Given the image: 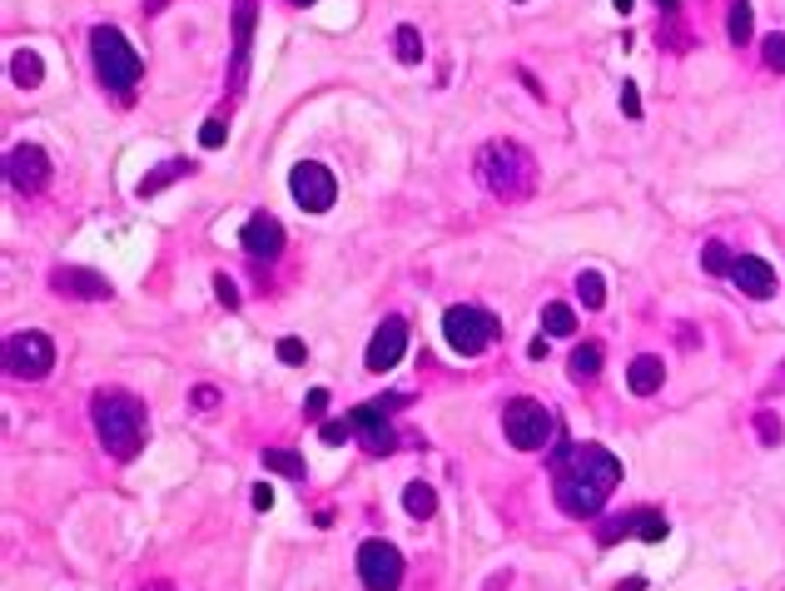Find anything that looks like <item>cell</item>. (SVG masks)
<instances>
[{"instance_id":"cell-1","label":"cell","mask_w":785,"mask_h":591,"mask_svg":"<svg viewBox=\"0 0 785 591\" xmlns=\"http://www.w3.org/2000/svg\"><path fill=\"white\" fill-rule=\"evenodd\" d=\"M622 482V463L602 442H557L552 452V497L567 517H597L606 507V497Z\"/></svg>"},{"instance_id":"cell-2","label":"cell","mask_w":785,"mask_h":591,"mask_svg":"<svg viewBox=\"0 0 785 591\" xmlns=\"http://www.w3.org/2000/svg\"><path fill=\"white\" fill-rule=\"evenodd\" d=\"M90 418H95V432H100V442H105V452L109 457H119V463H129V457L144 448L150 422H144V403L140 398H129V393H119V387L95 393V398H90Z\"/></svg>"},{"instance_id":"cell-3","label":"cell","mask_w":785,"mask_h":591,"mask_svg":"<svg viewBox=\"0 0 785 591\" xmlns=\"http://www.w3.org/2000/svg\"><path fill=\"white\" fill-rule=\"evenodd\" d=\"M477 179L497 199H528L532 184H537V164L517 140H487L483 154H477Z\"/></svg>"},{"instance_id":"cell-4","label":"cell","mask_w":785,"mask_h":591,"mask_svg":"<svg viewBox=\"0 0 785 591\" xmlns=\"http://www.w3.org/2000/svg\"><path fill=\"white\" fill-rule=\"evenodd\" d=\"M90 55H95V75H100V85L105 90L129 95V90L140 85L144 60H140V50L115 30V25H95V30H90Z\"/></svg>"},{"instance_id":"cell-5","label":"cell","mask_w":785,"mask_h":591,"mask_svg":"<svg viewBox=\"0 0 785 591\" xmlns=\"http://www.w3.org/2000/svg\"><path fill=\"white\" fill-rule=\"evenodd\" d=\"M502 432H507V442H512V448L542 452L547 442H557V418H552L537 398H512L502 408Z\"/></svg>"},{"instance_id":"cell-6","label":"cell","mask_w":785,"mask_h":591,"mask_svg":"<svg viewBox=\"0 0 785 591\" xmlns=\"http://www.w3.org/2000/svg\"><path fill=\"white\" fill-rule=\"evenodd\" d=\"M442 338H448L452 353H463V358H483L487 348H493L497 338V318L483 309H473V303H458V309L442 313Z\"/></svg>"},{"instance_id":"cell-7","label":"cell","mask_w":785,"mask_h":591,"mask_svg":"<svg viewBox=\"0 0 785 591\" xmlns=\"http://www.w3.org/2000/svg\"><path fill=\"white\" fill-rule=\"evenodd\" d=\"M50 368H55V343H50V334H40V328H25V334H11V338H5V373H11V378L40 383V378H50Z\"/></svg>"},{"instance_id":"cell-8","label":"cell","mask_w":785,"mask_h":591,"mask_svg":"<svg viewBox=\"0 0 785 591\" xmlns=\"http://www.w3.org/2000/svg\"><path fill=\"white\" fill-rule=\"evenodd\" d=\"M289 189H293V204H299L303 214H328V209H334V199H338V179H334V169H328V164H318V160L293 164Z\"/></svg>"},{"instance_id":"cell-9","label":"cell","mask_w":785,"mask_h":591,"mask_svg":"<svg viewBox=\"0 0 785 591\" xmlns=\"http://www.w3.org/2000/svg\"><path fill=\"white\" fill-rule=\"evenodd\" d=\"M358 577L368 591H398L403 587V552L393 542H363L358 547Z\"/></svg>"},{"instance_id":"cell-10","label":"cell","mask_w":785,"mask_h":591,"mask_svg":"<svg viewBox=\"0 0 785 591\" xmlns=\"http://www.w3.org/2000/svg\"><path fill=\"white\" fill-rule=\"evenodd\" d=\"M348 422H353V438L363 442L368 457H388V452L398 448V432H393V422H388L383 403H363V408H353L348 413Z\"/></svg>"},{"instance_id":"cell-11","label":"cell","mask_w":785,"mask_h":591,"mask_svg":"<svg viewBox=\"0 0 785 591\" xmlns=\"http://www.w3.org/2000/svg\"><path fill=\"white\" fill-rule=\"evenodd\" d=\"M5 179H11V189H21V194H40L45 184H50V154H45L40 144H15V150L5 154Z\"/></svg>"},{"instance_id":"cell-12","label":"cell","mask_w":785,"mask_h":591,"mask_svg":"<svg viewBox=\"0 0 785 591\" xmlns=\"http://www.w3.org/2000/svg\"><path fill=\"white\" fill-rule=\"evenodd\" d=\"M50 289L60 293V299H75V303H105L109 293V279L95 269H80V264H60V269H50Z\"/></svg>"},{"instance_id":"cell-13","label":"cell","mask_w":785,"mask_h":591,"mask_svg":"<svg viewBox=\"0 0 785 591\" xmlns=\"http://www.w3.org/2000/svg\"><path fill=\"white\" fill-rule=\"evenodd\" d=\"M403 348H408V323H403L398 313H388V318L373 328V338H368V353H363L368 373H388V368L403 358Z\"/></svg>"},{"instance_id":"cell-14","label":"cell","mask_w":785,"mask_h":591,"mask_svg":"<svg viewBox=\"0 0 785 591\" xmlns=\"http://www.w3.org/2000/svg\"><path fill=\"white\" fill-rule=\"evenodd\" d=\"M667 517L661 512H626V517H616V522H606L602 527V547H616L622 537H636V542H667Z\"/></svg>"},{"instance_id":"cell-15","label":"cell","mask_w":785,"mask_h":591,"mask_svg":"<svg viewBox=\"0 0 785 591\" xmlns=\"http://www.w3.org/2000/svg\"><path fill=\"white\" fill-rule=\"evenodd\" d=\"M249 45H254V0H234V65H229V95L244 90Z\"/></svg>"},{"instance_id":"cell-16","label":"cell","mask_w":785,"mask_h":591,"mask_svg":"<svg viewBox=\"0 0 785 591\" xmlns=\"http://www.w3.org/2000/svg\"><path fill=\"white\" fill-rule=\"evenodd\" d=\"M239 244H244L254 258H279V254H283V224H279L274 214H249L244 234H239Z\"/></svg>"},{"instance_id":"cell-17","label":"cell","mask_w":785,"mask_h":591,"mask_svg":"<svg viewBox=\"0 0 785 591\" xmlns=\"http://www.w3.org/2000/svg\"><path fill=\"white\" fill-rule=\"evenodd\" d=\"M731 279H736V289H741L746 299H771V293H775V269L765 264V258H755V254L736 258Z\"/></svg>"},{"instance_id":"cell-18","label":"cell","mask_w":785,"mask_h":591,"mask_svg":"<svg viewBox=\"0 0 785 591\" xmlns=\"http://www.w3.org/2000/svg\"><path fill=\"white\" fill-rule=\"evenodd\" d=\"M661 383H667V363H661L657 353L632 358V368H626V387H632L636 398H651V393H661Z\"/></svg>"},{"instance_id":"cell-19","label":"cell","mask_w":785,"mask_h":591,"mask_svg":"<svg viewBox=\"0 0 785 591\" xmlns=\"http://www.w3.org/2000/svg\"><path fill=\"white\" fill-rule=\"evenodd\" d=\"M567 373L577 378V383H592V378L602 373V343H577V348H571Z\"/></svg>"},{"instance_id":"cell-20","label":"cell","mask_w":785,"mask_h":591,"mask_svg":"<svg viewBox=\"0 0 785 591\" xmlns=\"http://www.w3.org/2000/svg\"><path fill=\"white\" fill-rule=\"evenodd\" d=\"M184 174H194V164L189 160H170V164H154L150 174L140 179V199L144 194H160L164 184H174V179H184Z\"/></svg>"},{"instance_id":"cell-21","label":"cell","mask_w":785,"mask_h":591,"mask_svg":"<svg viewBox=\"0 0 785 591\" xmlns=\"http://www.w3.org/2000/svg\"><path fill=\"white\" fill-rule=\"evenodd\" d=\"M11 80H15L21 90H35V85H40V80H45L40 55H35V50H15V55H11Z\"/></svg>"},{"instance_id":"cell-22","label":"cell","mask_w":785,"mask_h":591,"mask_svg":"<svg viewBox=\"0 0 785 591\" xmlns=\"http://www.w3.org/2000/svg\"><path fill=\"white\" fill-rule=\"evenodd\" d=\"M542 334L547 338H571L577 334V313H571L567 303H547V309H542Z\"/></svg>"},{"instance_id":"cell-23","label":"cell","mask_w":785,"mask_h":591,"mask_svg":"<svg viewBox=\"0 0 785 591\" xmlns=\"http://www.w3.org/2000/svg\"><path fill=\"white\" fill-rule=\"evenodd\" d=\"M726 35H731V45H746L755 35L751 5H746V0H731V5H726Z\"/></svg>"},{"instance_id":"cell-24","label":"cell","mask_w":785,"mask_h":591,"mask_svg":"<svg viewBox=\"0 0 785 591\" xmlns=\"http://www.w3.org/2000/svg\"><path fill=\"white\" fill-rule=\"evenodd\" d=\"M577 299H581V309H602L606 303V279L597 269H581L577 274Z\"/></svg>"},{"instance_id":"cell-25","label":"cell","mask_w":785,"mask_h":591,"mask_svg":"<svg viewBox=\"0 0 785 591\" xmlns=\"http://www.w3.org/2000/svg\"><path fill=\"white\" fill-rule=\"evenodd\" d=\"M393 50H398L403 65H423V35H418V25H398V30H393Z\"/></svg>"},{"instance_id":"cell-26","label":"cell","mask_w":785,"mask_h":591,"mask_svg":"<svg viewBox=\"0 0 785 591\" xmlns=\"http://www.w3.org/2000/svg\"><path fill=\"white\" fill-rule=\"evenodd\" d=\"M403 507H408L413 517H432L438 512V492H432L428 482H408L403 487Z\"/></svg>"},{"instance_id":"cell-27","label":"cell","mask_w":785,"mask_h":591,"mask_svg":"<svg viewBox=\"0 0 785 591\" xmlns=\"http://www.w3.org/2000/svg\"><path fill=\"white\" fill-rule=\"evenodd\" d=\"M701 269H706V274H731L736 269V254L721 244V239H711V244L701 248Z\"/></svg>"},{"instance_id":"cell-28","label":"cell","mask_w":785,"mask_h":591,"mask_svg":"<svg viewBox=\"0 0 785 591\" xmlns=\"http://www.w3.org/2000/svg\"><path fill=\"white\" fill-rule=\"evenodd\" d=\"M264 467H269V473H283V477H303V457L289 452V448H269L264 452Z\"/></svg>"},{"instance_id":"cell-29","label":"cell","mask_w":785,"mask_h":591,"mask_svg":"<svg viewBox=\"0 0 785 591\" xmlns=\"http://www.w3.org/2000/svg\"><path fill=\"white\" fill-rule=\"evenodd\" d=\"M755 438H761L765 442V448H781V438H785V422L781 418H775V413L771 408H761V413H755Z\"/></svg>"},{"instance_id":"cell-30","label":"cell","mask_w":785,"mask_h":591,"mask_svg":"<svg viewBox=\"0 0 785 591\" xmlns=\"http://www.w3.org/2000/svg\"><path fill=\"white\" fill-rule=\"evenodd\" d=\"M761 55H765V65H771L775 75H785V35H765Z\"/></svg>"},{"instance_id":"cell-31","label":"cell","mask_w":785,"mask_h":591,"mask_svg":"<svg viewBox=\"0 0 785 591\" xmlns=\"http://www.w3.org/2000/svg\"><path fill=\"white\" fill-rule=\"evenodd\" d=\"M224 140H229V125H224V119H205V129H199V144H205V150H219Z\"/></svg>"},{"instance_id":"cell-32","label":"cell","mask_w":785,"mask_h":591,"mask_svg":"<svg viewBox=\"0 0 785 591\" xmlns=\"http://www.w3.org/2000/svg\"><path fill=\"white\" fill-rule=\"evenodd\" d=\"M303 358H309V348H303V338H279V363L299 368Z\"/></svg>"},{"instance_id":"cell-33","label":"cell","mask_w":785,"mask_h":591,"mask_svg":"<svg viewBox=\"0 0 785 591\" xmlns=\"http://www.w3.org/2000/svg\"><path fill=\"white\" fill-rule=\"evenodd\" d=\"M318 438L323 442H328V448H338V442H348V438H353V422H323V428H318Z\"/></svg>"},{"instance_id":"cell-34","label":"cell","mask_w":785,"mask_h":591,"mask_svg":"<svg viewBox=\"0 0 785 591\" xmlns=\"http://www.w3.org/2000/svg\"><path fill=\"white\" fill-rule=\"evenodd\" d=\"M214 299L224 303V309H239V289H234V279H229V274H214Z\"/></svg>"},{"instance_id":"cell-35","label":"cell","mask_w":785,"mask_h":591,"mask_svg":"<svg viewBox=\"0 0 785 591\" xmlns=\"http://www.w3.org/2000/svg\"><path fill=\"white\" fill-rule=\"evenodd\" d=\"M622 109H626V119H636V115H641V100H636V85H632V80L622 85Z\"/></svg>"},{"instance_id":"cell-36","label":"cell","mask_w":785,"mask_h":591,"mask_svg":"<svg viewBox=\"0 0 785 591\" xmlns=\"http://www.w3.org/2000/svg\"><path fill=\"white\" fill-rule=\"evenodd\" d=\"M303 408H309V418H323V413H328V393H323V387H313Z\"/></svg>"},{"instance_id":"cell-37","label":"cell","mask_w":785,"mask_h":591,"mask_svg":"<svg viewBox=\"0 0 785 591\" xmlns=\"http://www.w3.org/2000/svg\"><path fill=\"white\" fill-rule=\"evenodd\" d=\"M249 497H254L258 512H269V507H274V487L269 482H254V492H249Z\"/></svg>"},{"instance_id":"cell-38","label":"cell","mask_w":785,"mask_h":591,"mask_svg":"<svg viewBox=\"0 0 785 591\" xmlns=\"http://www.w3.org/2000/svg\"><path fill=\"white\" fill-rule=\"evenodd\" d=\"M194 408H219V387H194Z\"/></svg>"},{"instance_id":"cell-39","label":"cell","mask_w":785,"mask_h":591,"mask_svg":"<svg viewBox=\"0 0 785 591\" xmlns=\"http://www.w3.org/2000/svg\"><path fill=\"white\" fill-rule=\"evenodd\" d=\"M616 591H646V577H626V581H622V587H616Z\"/></svg>"},{"instance_id":"cell-40","label":"cell","mask_w":785,"mask_h":591,"mask_svg":"<svg viewBox=\"0 0 785 591\" xmlns=\"http://www.w3.org/2000/svg\"><path fill=\"white\" fill-rule=\"evenodd\" d=\"M771 387H775V393H785V363H781V368H775V378H771Z\"/></svg>"},{"instance_id":"cell-41","label":"cell","mask_w":785,"mask_h":591,"mask_svg":"<svg viewBox=\"0 0 785 591\" xmlns=\"http://www.w3.org/2000/svg\"><path fill=\"white\" fill-rule=\"evenodd\" d=\"M487 591H507V571H497V577H493V587H487Z\"/></svg>"},{"instance_id":"cell-42","label":"cell","mask_w":785,"mask_h":591,"mask_svg":"<svg viewBox=\"0 0 785 591\" xmlns=\"http://www.w3.org/2000/svg\"><path fill=\"white\" fill-rule=\"evenodd\" d=\"M160 5H164V0H144V15H154V11H160Z\"/></svg>"},{"instance_id":"cell-43","label":"cell","mask_w":785,"mask_h":591,"mask_svg":"<svg viewBox=\"0 0 785 591\" xmlns=\"http://www.w3.org/2000/svg\"><path fill=\"white\" fill-rule=\"evenodd\" d=\"M612 5H616V11H622V15H626V11H632V5H636V0H612Z\"/></svg>"},{"instance_id":"cell-44","label":"cell","mask_w":785,"mask_h":591,"mask_svg":"<svg viewBox=\"0 0 785 591\" xmlns=\"http://www.w3.org/2000/svg\"><path fill=\"white\" fill-rule=\"evenodd\" d=\"M657 5H661V11H671V5H676V0H657Z\"/></svg>"},{"instance_id":"cell-45","label":"cell","mask_w":785,"mask_h":591,"mask_svg":"<svg viewBox=\"0 0 785 591\" xmlns=\"http://www.w3.org/2000/svg\"><path fill=\"white\" fill-rule=\"evenodd\" d=\"M289 5H313V0H289Z\"/></svg>"}]
</instances>
